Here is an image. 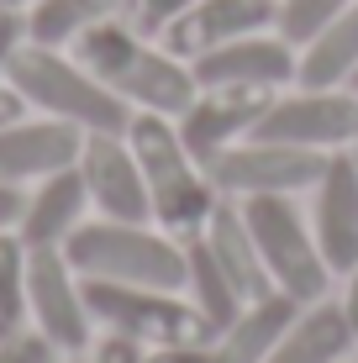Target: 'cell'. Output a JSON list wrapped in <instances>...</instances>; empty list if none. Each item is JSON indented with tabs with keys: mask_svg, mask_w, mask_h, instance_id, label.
<instances>
[{
	"mask_svg": "<svg viewBox=\"0 0 358 363\" xmlns=\"http://www.w3.org/2000/svg\"><path fill=\"white\" fill-rule=\"evenodd\" d=\"M106 90H116L132 111H158V116H179L184 106L195 100V74L184 58H174L164 43L132 32L121 16L101 21L69 48Z\"/></svg>",
	"mask_w": 358,
	"mask_h": 363,
	"instance_id": "obj_1",
	"label": "cell"
},
{
	"mask_svg": "<svg viewBox=\"0 0 358 363\" xmlns=\"http://www.w3.org/2000/svg\"><path fill=\"white\" fill-rule=\"evenodd\" d=\"M127 143L142 164L147 179V200H153V221L169 237L190 242V237L206 232L221 190L211 184L206 164L184 147V137L174 127V116H158V111H132L127 121Z\"/></svg>",
	"mask_w": 358,
	"mask_h": 363,
	"instance_id": "obj_2",
	"label": "cell"
},
{
	"mask_svg": "<svg viewBox=\"0 0 358 363\" xmlns=\"http://www.w3.org/2000/svg\"><path fill=\"white\" fill-rule=\"evenodd\" d=\"M79 279L147 284V290H184V242L158 221H111L90 216L64 242Z\"/></svg>",
	"mask_w": 358,
	"mask_h": 363,
	"instance_id": "obj_3",
	"label": "cell"
},
{
	"mask_svg": "<svg viewBox=\"0 0 358 363\" xmlns=\"http://www.w3.org/2000/svg\"><path fill=\"white\" fill-rule=\"evenodd\" d=\"M6 79L16 84V95L27 100V111L69 121V127H79V132H127V121H132V106L116 90H106L69 48L27 43Z\"/></svg>",
	"mask_w": 358,
	"mask_h": 363,
	"instance_id": "obj_4",
	"label": "cell"
},
{
	"mask_svg": "<svg viewBox=\"0 0 358 363\" xmlns=\"http://www.w3.org/2000/svg\"><path fill=\"white\" fill-rule=\"evenodd\" d=\"M242 216H248V232L258 242V258L269 269V284L279 295L301 300H327L332 295V269L316 247V232H311V216L295 206V195H253V200H237Z\"/></svg>",
	"mask_w": 358,
	"mask_h": 363,
	"instance_id": "obj_5",
	"label": "cell"
},
{
	"mask_svg": "<svg viewBox=\"0 0 358 363\" xmlns=\"http://www.w3.org/2000/svg\"><path fill=\"white\" fill-rule=\"evenodd\" d=\"M84 306L95 316V332H121L142 347H174V342H211V327L184 300V290H147V284H111L84 279Z\"/></svg>",
	"mask_w": 358,
	"mask_h": 363,
	"instance_id": "obj_6",
	"label": "cell"
},
{
	"mask_svg": "<svg viewBox=\"0 0 358 363\" xmlns=\"http://www.w3.org/2000/svg\"><path fill=\"white\" fill-rule=\"evenodd\" d=\"M27 321L64 358H84L95 342V316L84 306V279L64 247H27Z\"/></svg>",
	"mask_w": 358,
	"mask_h": 363,
	"instance_id": "obj_7",
	"label": "cell"
},
{
	"mask_svg": "<svg viewBox=\"0 0 358 363\" xmlns=\"http://www.w3.org/2000/svg\"><path fill=\"white\" fill-rule=\"evenodd\" d=\"M327 169V153H306L290 143L269 137H242L227 153H216L206 174L227 200H253V195H306Z\"/></svg>",
	"mask_w": 358,
	"mask_h": 363,
	"instance_id": "obj_8",
	"label": "cell"
},
{
	"mask_svg": "<svg viewBox=\"0 0 358 363\" xmlns=\"http://www.w3.org/2000/svg\"><path fill=\"white\" fill-rule=\"evenodd\" d=\"M253 137L290 143L306 153H342L358 143V95L348 84H337V90H306V84L279 90L269 100L264 121L253 127Z\"/></svg>",
	"mask_w": 358,
	"mask_h": 363,
	"instance_id": "obj_9",
	"label": "cell"
},
{
	"mask_svg": "<svg viewBox=\"0 0 358 363\" xmlns=\"http://www.w3.org/2000/svg\"><path fill=\"white\" fill-rule=\"evenodd\" d=\"M79 174L90 190V211L111 221H153V200H147L142 164L132 153L127 132H84L79 147Z\"/></svg>",
	"mask_w": 358,
	"mask_h": 363,
	"instance_id": "obj_10",
	"label": "cell"
},
{
	"mask_svg": "<svg viewBox=\"0 0 358 363\" xmlns=\"http://www.w3.org/2000/svg\"><path fill=\"white\" fill-rule=\"evenodd\" d=\"M279 90H242V84H201L195 100L174 116V127L184 137V147H190L201 164H211L216 153H227L232 143H242V137H253V127L264 121L269 100Z\"/></svg>",
	"mask_w": 358,
	"mask_h": 363,
	"instance_id": "obj_11",
	"label": "cell"
},
{
	"mask_svg": "<svg viewBox=\"0 0 358 363\" xmlns=\"http://www.w3.org/2000/svg\"><path fill=\"white\" fill-rule=\"evenodd\" d=\"M306 216H311L316 247H322L332 279H342L358 264V158H353V147L327 153V169L311 184V211Z\"/></svg>",
	"mask_w": 358,
	"mask_h": 363,
	"instance_id": "obj_12",
	"label": "cell"
},
{
	"mask_svg": "<svg viewBox=\"0 0 358 363\" xmlns=\"http://www.w3.org/2000/svg\"><path fill=\"white\" fill-rule=\"evenodd\" d=\"M295 64H301V48L285 43L274 27L237 37V43H221L211 53H201L190 64L195 84H242V90H290L295 84Z\"/></svg>",
	"mask_w": 358,
	"mask_h": 363,
	"instance_id": "obj_13",
	"label": "cell"
},
{
	"mask_svg": "<svg viewBox=\"0 0 358 363\" xmlns=\"http://www.w3.org/2000/svg\"><path fill=\"white\" fill-rule=\"evenodd\" d=\"M84 132L53 116H21L11 127H0V184H37L58 169L79 164Z\"/></svg>",
	"mask_w": 358,
	"mask_h": 363,
	"instance_id": "obj_14",
	"label": "cell"
},
{
	"mask_svg": "<svg viewBox=\"0 0 358 363\" xmlns=\"http://www.w3.org/2000/svg\"><path fill=\"white\" fill-rule=\"evenodd\" d=\"M274 16H279V0H195V6L184 11L158 43H164L174 58L195 64L201 53H211V48H221V43L269 32V27H274Z\"/></svg>",
	"mask_w": 358,
	"mask_h": 363,
	"instance_id": "obj_15",
	"label": "cell"
},
{
	"mask_svg": "<svg viewBox=\"0 0 358 363\" xmlns=\"http://www.w3.org/2000/svg\"><path fill=\"white\" fill-rule=\"evenodd\" d=\"M90 216H95L90 190H84V174L74 164V169H58V174H47V179L27 184V206H21L16 237L27 247H64Z\"/></svg>",
	"mask_w": 358,
	"mask_h": 363,
	"instance_id": "obj_16",
	"label": "cell"
},
{
	"mask_svg": "<svg viewBox=\"0 0 358 363\" xmlns=\"http://www.w3.org/2000/svg\"><path fill=\"white\" fill-rule=\"evenodd\" d=\"M358 342L348 327V311L342 300H311V306L295 311V321L285 327V337L274 342V353L264 363H342L348 347Z\"/></svg>",
	"mask_w": 358,
	"mask_h": 363,
	"instance_id": "obj_17",
	"label": "cell"
},
{
	"mask_svg": "<svg viewBox=\"0 0 358 363\" xmlns=\"http://www.w3.org/2000/svg\"><path fill=\"white\" fill-rule=\"evenodd\" d=\"M295 311H301V300H290L279 290L248 300V306L237 311V321L211 337L216 363H264L269 353H274V342L285 337V327L295 321Z\"/></svg>",
	"mask_w": 358,
	"mask_h": 363,
	"instance_id": "obj_18",
	"label": "cell"
},
{
	"mask_svg": "<svg viewBox=\"0 0 358 363\" xmlns=\"http://www.w3.org/2000/svg\"><path fill=\"white\" fill-rule=\"evenodd\" d=\"M201 237H206V247L216 253V264L227 269V279L237 284V295H242V300H258V295L274 290V284H269L264 258H258V242H253V232H248V216H242L237 200L221 195Z\"/></svg>",
	"mask_w": 358,
	"mask_h": 363,
	"instance_id": "obj_19",
	"label": "cell"
},
{
	"mask_svg": "<svg viewBox=\"0 0 358 363\" xmlns=\"http://www.w3.org/2000/svg\"><path fill=\"white\" fill-rule=\"evenodd\" d=\"M353 74H358V0L342 16H332L311 43H301L295 84H306V90H337Z\"/></svg>",
	"mask_w": 358,
	"mask_h": 363,
	"instance_id": "obj_20",
	"label": "cell"
},
{
	"mask_svg": "<svg viewBox=\"0 0 358 363\" xmlns=\"http://www.w3.org/2000/svg\"><path fill=\"white\" fill-rule=\"evenodd\" d=\"M184 300L201 311V321L211 332L232 327L237 311L248 306V300L237 295V284L227 279V269L216 264V253L206 247V237H190V242H184Z\"/></svg>",
	"mask_w": 358,
	"mask_h": 363,
	"instance_id": "obj_21",
	"label": "cell"
},
{
	"mask_svg": "<svg viewBox=\"0 0 358 363\" xmlns=\"http://www.w3.org/2000/svg\"><path fill=\"white\" fill-rule=\"evenodd\" d=\"M121 16V0H37L27 6V43L74 48L90 27Z\"/></svg>",
	"mask_w": 358,
	"mask_h": 363,
	"instance_id": "obj_22",
	"label": "cell"
},
{
	"mask_svg": "<svg viewBox=\"0 0 358 363\" xmlns=\"http://www.w3.org/2000/svg\"><path fill=\"white\" fill-rule=\"evenodd\" d=\"M32 327L27 321V242L16 232L0 237V337Z\"/></svg>",
	"mask_w": 358,
	"mask_h": 363,
	"instance_id": "obj_23",
	"label": "cell"
},
{
	"mask_svg": "<svg viewBox=\"0 0 358 363\" xmlns=\"http://www.w3.org/2000/svg\"><path fill=\"white\" fill-rule=\"evenodd\" d=\"M353 0H279V16H274V32L285 37V43H311L316 32L327 27L332 16H342Z\"/></svg>",
	"mask_w": 358,
	"mask_h": 363,
	"instance_id": "obj_24",
	"label": "cell"
},
{
	"mask_svg": "<svg viewBox=\"0 0 358 363\" xmlns=\"http://www.w3.org/2000/svg\"><path fill=\"white\" fill-rule=\"evenodd\" d=\"M190 6H195V0H121V21H127L132 32H142V37L158 43Z\"/></svg>",
	"mask_w": 358,
	"mask_h": 363,
	"instance_id": "obj_25",
	"label": "cell"
},
{
	"mask_svg": "<svg viewBox=\"0 0 358 363\" xmlns=\"http://www.w3.org/2000/svg\"><path fill=\"white\" fill-rule=\"evenodd\" d=\"M58 358L64 353H58L37 327H21V332L0 337V363H58Z\"/></svg>",
	"mask_w": 358,
	"mask_h": 363,
	"instance_id": "obj_26",
	"label": "cell"
},
{
	"mask_svg": "<svg viewBox=\"0 0 358 363\" xmlns=\"http://www.w3.org/2000/svg\"><path fill=\"white\" fill-rule=\"evenodd\" d=\"M147 347L142 342H132V337H121V332H101L90 347H84V358L79 363H142Z\"/></svg>",
	"mask_w": 358,
	"mask_h": 363,
	"instance_id": "obj_27",
	"label": "cell"
},
{
	"mask_svg": "<svg viewBox=\"0 0 358 363\" xmlns=\"http://www.w3.org/2000/svg\"><path fill=\"white\" fill-rule=\"evenodd\" d=\"M21 48H27V11L0 6V79L11 74V64H16Z\"/></svg>",
	"mask_w": 358,
	"mask_h": 363,
	"instance_id": "obj_28",
	"label": "cell"
},
{
	"mask_svg": "<svg viewBox=\"0 0 358 363\" xmlns=\"http://www.w3.org/2000/svg\"><path fill=\"white\" fill-rule=\"evenodd\" d=\"M142 363H216L211 342H174V347H147Z\"/></svg>",
	"mask_w": 358,
	"mask_h": 363,
	"instance_id": "obj_29",
	"label": "cell"
},
{
	"mask_svg": "<svg viewBox=\"0 0 358 363\" xmlns=\"http://www.w3.org/2000/svg\"><path fill=\"white\" fill-rule=\"evenodd\" d=\"M21 206H27V190H21V184H0V237L16 232Z\"/></svg>",
	"mask_w": 358,
	"mask_h": 363,
	"instance_id": "obj_30",
	"label": "cell"
},
{
	"mask_svg": "<svg viewBox=\"0 0 358 363\" xmlns=\"http://www.w3.org/2000/svg\"><path fill=\"white\" fill-rule=\"evenodd\" d=\"M21 116H27V100L16 95L11 79H0V127H11V121H21Z\"/></svg>",
	"mask_w": 358,
	"mask_h": 363,
	"instance_id": "obj_31",
	"label": "cell"
},
{
	"mask_svg": "<svg viewBox=\"0 0 358 363\" xmlns=\"http://www.w3.org/2000/svg\"><path fill=\"white\" fill-rule=\"evenodd\" d=\"M342 311H348V327H353V337H358V264L342 274Z\"/></svg>",
	"mask_w": 358,
	"mask_h": 363,
	"instance_id": "obj_32",
	"label": "cell"
},
{
	"mask_svg": "<svg viewBox=\"0 0 358 363\" xmlns=\"http://www.w3.org/2000/svg\"><path fill=\"white\" fill-rule=\"evenodd\" d=\"M0 6H16V11H27V6H37V0H0Z\"/></svg>",
	"mask_w": 358,
	"mask_h": 363,
	"instance_id": "obj_33",
	"label": "cell"
},
{
	"mask_svg": "<svg viewBox=\"0 0 358 363\" xmlns=\"http://www.w3.org/2000/svg\"><path fill=\"white\" fill-rule=\"evenodd\" d=\"M348 90H353V95H358V74H353V79H348Z\"/></svg>",
	"mask_w": 358,
	"mask_h": 363,
	"instance_id": "obj_34",
	"label": "cell"
},
{
	"mask_svg": "<svg viewBox=\"0 0 358 363\" xmlns=\"http://www.w3.org/2000/svg\"><path fill=\"white\" fill-rule=\"evenodd\" d=\"M58 363H79V358H58Z\"/></svg>",
	"mask_w": 358,
	"mask_h": 363,
	"instance_id": "obj_35",
	"label": "cell"
},
{
	"mask_svg": "<svg viewBox=\"0 0 358 363\" xmlns=\"http://www.w3.org/2000/svg\"><path fill=\"white\" fill-rule=\"evenodd\" d=\"M353 158H358V143H353Z\"/></svg>",
	"mask_w": 358,
	"mask_h": 363,
	"instance_id": "obj_36",
	"label": "cell"
},
{
	"mask_svg": "<svg viewBox=\"0 0 358 363\" xmlns=\"http://www.w3.org/2000/svg\"><path fill=\"white\" fill-rule=\"evenodd\" d=\"M342 363H348V358H342Z\"/></svg>",
	"mask_w": 358,
	"mask_h": 363,
	"instance_id": "obj_37",
	"label": "cell"
}]
</instances>
